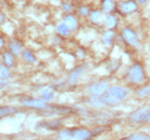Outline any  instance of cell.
Masks as SVG:
<instances>
[{"label": "cell", "instance_id": "6da1fadb", "mask_svg": "<svg viewBox=\"0 0 150 140\" xmlns=\"http://www.w3.org/2000/svg\"><path fill=\"white\" fill-rule=\"evenodd\" d=\"M130 120L133 122H147L150 121V108H139L130 115Z\"/></svg>", "mask_w": 150, "mask_h": 140}, {"label": "cell", "instance_id": "7a4b0ae2", "mask_svg": "<svg viewBox=\"0 0 150 140\" xmlns=\"http://www.w3.org/2000/svg\"><path fill=\"white\" fill-rule=\"evenodd\" d=\"M145 77L144 70L142 68L141 64L135 63L131 66V69L129 71V78L133 82H141Z\"/></svg>", "mask_w": 150, "mask_h": 140}, {"label": "cell", "instance_id": "3957f363", "mask_svg": "<svg viewBox=\"0 0 150 140\" xmlns=\"http://www.w3.org/2000/svg\"><path fill=\"white\" fill-rule=\"evenodd\" d=\"M107 90H108V84L104 80L96 81L93 84H91L89 87L90 93L94 96H102Z\"/></svg>", "mask_w": 150, "mask_h": 140}, {"label": "cell", "instance_id": "277c9868", "mask_svg": "<svg viewBox=\"0 0 150 140\" xmlns=\"http://www.w3.org/2000/svg\"><path fill=\"white\" fill-rule=\"evenodd\" d=\"M21 103H22L23 105L27 106V107H31V108H35V109H43V108H47V107H48V105H47L45 100L31 98V97L22 98V100H21Z\"/></svg>", "mask_w": 150, "mask_h": 140}, {"label": "cell", "instance_id": "5b68a950", "mask_svg": "<svg viewBox=\"0 0 150 140\" xmlns=\"http://www.w3.org/2000/svg\"><path fill=\"white\" fill-rule=\"evenodd\" d=\"M86 69H87L86 64H81V65H78L75 69H73L71 71V73L69 74V76H68V82L70 84H76L78 81V79H79V77L83 75V73L86 71Z\"/></svg>", "mask_w": 150, "mask_h": 140}, {"label": "cell", "instance_id": "8992f818", "mask_svg": "<svg viewBox=\"0 0 150 140\" xmlns=\"http://www.w3.org/2000/svg\"><path fill=\"white\" fill-rule=\"evenodd\" d=\"M122 37L125 39V42H128L129 44L131 45H134V46H137L138 45V37L136 32L131 28H125L122 30Z\"/></svg>", "mask_w": 150, "mask_h": 140}, {"label": "cell", "instance_id": "52a82bcc", "mask_svg": "<svg viewBox=\"0 0 150 140\" xmlns=\"http://www.w3.org/2000/svg\"><path fill=\"white\" fill-rule=\"evenodd\" d=\"M107 93H110V95H112V96L118 98V100H122V98L127 97V95H128V92H127L125 88L119 87V86L110 87L108 89V91H107Z\"/></svg>", "mask_w": 150, "mask_h": 140}, {"label": "cell", "instance_id": "ba28073f", "mask_svg": "<svg viewBox=\"0 0 150 140\" xmlns=\"http://www.w3.org/2000/svg\"><path fill=\"white\" fill-rule=\"evenodd\" d=\"M90 131H88L86 128H76V129H72V136L75 139H88L91 137Z\"/></svg>", "mask_w": 150, "mask_h": 140}, {"label": "cell", "instance_id": "9c48e42d", "mask_svg": "<svg viewBox=\"0 0 150 140\" xmlns=\"http://www.w3.org/2000/svg\"><path fill=\"white\" fill-rule=\"evenodd\" d=\"M120 10H121V12L125 13V14H130V13H133L137 10V4L134 1L129 0V1H125V2L121 3Z\"/></svg>", "mask_w": 150, "mask_h": 140}, {"label": "cell", "instance_id": "30bf717a", "mask_svg": "<svg viewBox=\"0 0 150 140\" xmlns=\"http://www.w3.org/2000/svg\"><path fill=\"white\" fill-rule=\"evenodd\" d=\"M9 47H10V51L13 53L14 55H19V53H22L23 45H22V43L18 42L16 39H13L12 41H10Z\"/></svg>", "mask_w": 150, "mask_h": 140}, {"label": "cell", "instance_id": "8fae6325", "mask_svg": "<svg viewBox=\"0 0 150 140\" xmlns=\"http://www.w3.org/2000/svg\"><path fill=\"white\" fill-rule=\"evenodd\" d=\"M63 23H64L71 30H73V29H75L77 27V19H76V17H75L74 15H71V14L64 16Z\"/></svg>", "mask_w": 150, "mask_h": 140}, {"label": "cell", "instance_id": "7c38bea8", "mask_svg": "<svg viewBox=\"0 0 150 140\" xmlns=\"http://www.w3.org/2000/svg\"><path fill=\"white\" fill-rule=\"evenodd\" d=\"M3 62L6 66L9 68H12L15 63V57H14V53H11V51H6L4 55H3Z\"/></svg>", "mask_w": 150, "mask_h": 140}, {"label": "cell", "instance_id": "4fadbf2b", "mask_svg": "<svg viewBox=\"0 0 150 140\" xmlns=\"http://www.w3.org/2000/svg\"><path fill=\"white\" fill-rule=\"evenodd\" d=\"M41 96H42V98L45 101L52 100V98L55 96V90H54L52 87L44 88L43 90L41 91Z\"/></svg>", "mask_w": 150, "mask_h": 140}, {"label": "cell", "instance_id": "5bb4252c", "mask_svg": "<svg viewBox=\"0 0 150 140\" xmlns=\"http://www.w3.org/2000/svg\"><path fill=\"white\" fill-rule=\"evenodd\" d=\"M102 8H103L105 12H112L114 8H115V1L114 0H103L102 1Z\"/></svg>", "mask_w": 150, "mask_h": 140}, {"label": "cell", "instance_id": "9a60e30c", "mask_svg": "<svg viewBox=\"0 0 150 140\" xmlns=\"http://www.w3.org/2000/svg\"><path fill=\"white\" fill-rule=\"evenodd\" d=\"M114 31L112 30H107V31L104 32V34L102 35V42L104 44H106V45H110L112 43V37H114Z\"/></svg>", "mask_w": 150, "mask_h": 140}, {"label": "cell", "instance_id": "2e32d148", "mask_svg": "<svg viewBox=\"0 0 150 140\" xmlns=\"http://www.w3.org/2000/svg\"><path fill=\"white\" fill-rule=\"evenodd\" d=\"M23 57H24V59L27 61V62H30V63H35V53H32L30 49H25L24 50V53H23Z\"/></svg>", "mask_w": 150, "mask_h": 140}, {"label": "cell", "instance_id": "e0dca14e", "mask_svg": "<svg viewBox=\"0 0 150 140\" xmlns=\"http://www.w3.org/2000/svg\"><path fill=\"white\" fill-rule=\"evenodd\" d=\"M73 137L72 136V129H68V128H62L60 129L58 133V138L60 139H69V138Z\"/></svg>", "mask_w": 150, "mask_h": 140}, {"label": "cell", "instance_id": "ac0fdd59", "mask_svg": "<svg viewBox=\"0 0 150 140\" xmlns=\"http://www.w3.org/2000/svg\"><path fill=\"white\" fill-rule=\"evenodd\" d=\"M10 71L9 66H6V64H0V78L1 79H8L10 78Z\"/></svg>", "mask_w": 150, "mask_h": 140}, {"label": "cell", "instance_id": "d6986e66", "mask_svg": "<svg viewBox=\"0 0 150 140\" xmlns=\"http://www.w3.org/2000/svg\"><path fill=\"white\" fill-rule=\"evenodd\" d=\"M102 17H103V14H102V12L99 11V10H94V11H92V12L90 13V19L93 23L101 22Z\"/></svg>", "mask_w": 150, "mask_h": 140}, {"label": "cell", "instance_id": "ffe728a7", "mask_svg": "<svg viewBox=\"0 0 150 140\" xmlns=\"http://www.w3.org/2000/svg\"><path fill=\"white\" fill-rule=\"evenodd\" d=\"M117 23H118V19H117V17L114 15H108L106 17V26H107V28H114V27H116L117 26Z\"/></svg>", "mask_w": 150, "mask_h": 140}, {"label": "cell", "instance_id": "44dd1931", "mask_svg": "<svg viewBox=\"0 0 150 140\" xmlns=\"http://www.w3.org/2000/svg\"><path fill=\"white\" fill-rule=\"evenodd\" d=\"M70 30L71 29L68 27V26L64 24V23H62V24H60V25L57 26V31H58V33L61 35H68L70 33Z\"/></svg>", "mask_w": 150, "mask_h": 140}, {"label": "cell", "instance_id": "7402d4cb", "mask_svg": "<svg viewBox=\"0 0 150 140\" xmlns=\"http://www.w3.org/2000/svg\"><path fill=\"white\" fill-rule=\"evenodd\" d=\"M13 112H15V108L9 107V106H4V107H0V118L9 115Z\"/></svg>", "mask_w": 150, "mask_h": 140}, {"label": "cell", "instance_id": "603a6c76", "mask_svg": "<svg viewBox=\"0 0 150 140\" xmlns=\"http://www.w3.org/2000/svg\"><path fill=\"white\" fill-rule=\"evenodd\" d=\"M127 139H134V140H149L150 139V136L146 135L145 133H136V134H133L131 136H129L127 137Z\"/></svg>", "mask_w": 150, "mask_h": 140}, {"label": "cell", "instance_id": "cb8c5ba5", "mask_svg": "<svg viewBox=\"0 0 150 140\" xmlns=\"http://www.w3.org/2000/svg\"><path fill=\"white\" fill-rule=\"evenodd\" d=\"M137 94L139 96H146V95H149L150 94V87L146 86V87H143L138 90Z\"/></svg>", "mask_w": 150, "mask_h": 140}, {"label": "cell", "instance_id": "d4e9b609", "mask_svg": "<svg viewBox=\"0 0 150 140\" xmlns=\"http://www.w3.org/2000/svg\"><path fill=\"white\" fill-rule=\"evenodd\" d=\"M78 12L81 15H87L88 13H89V8L87 6H81L79 9H78Z\"/></svg>", "mask_w": 150, "mask_h": 140}, {"label": "cell", "instance_id": "484cf974", "mask_svg": "<svg viewBox=\"0 0 150 140\" xmlns=\"http://www.w3.org/2000/svg\"><path fill=\"white\" fill-rule=\"evenodd\" d=\"M62 8H63V10L64 11H71L72 10V4H70L69 2H64V3H62Z\"/></svg>", "mask_w": 150, "mask_h": 140}, {"label": "cell", "instance_id": "4316f807", "mask_svg": "<svg viewBox=\"0 0 150 140\" xmlns=\"http://www.w3.org/2000/svg\"><path fill=\"white\" fill-rule=\"evenodd\" d=\"M76 55H77L78 57H81V58H83V57L85 56V50L83 49V48H78L77 51H76Z\"/></svg>", "mask_w": 150, "mask_h": 140}, {"label": "cell", "instance_id": "83f0119b", "mask_svg": "<svg viewBox=\"0 0 150 140\" xmlns=\"http://www.w3.org/2000/svg\"><path fill=\"white\" fill-rule=\"evenodd\" d=\"M4 19H6V17H4V14H3V13H0V24H3Z\"/></svg>", "mask_w": 150, "mask_h": 140}, {"label": "cell", "instance_id": "f1b7e54d", "mask_svg": "<svg viewBox=\"0 0 150 140\" xmlns=\"http://www.w3.org/2000/svg\"><path fill=\"white\" fill-rule=\"evenodd\" d=\"M3 44H4V41H3L2 37H0V48L3 46Z\"/></svg>", "mask_w": 150, "mask_h": 140}, {"label": "cell", "instance_id": "f546056e", "mask_svg": "<svg viewBox=\"0 0 150 140\" xmlns=\"http://www.w3.org/2000/svg\"><path fill=\"white\" fill-rule=\"evenodd\" d=\"M146 1H148V0H141V2H146Z\"/></svg>", "mask_w": 150, "mask_h": 140}]
</instances>
